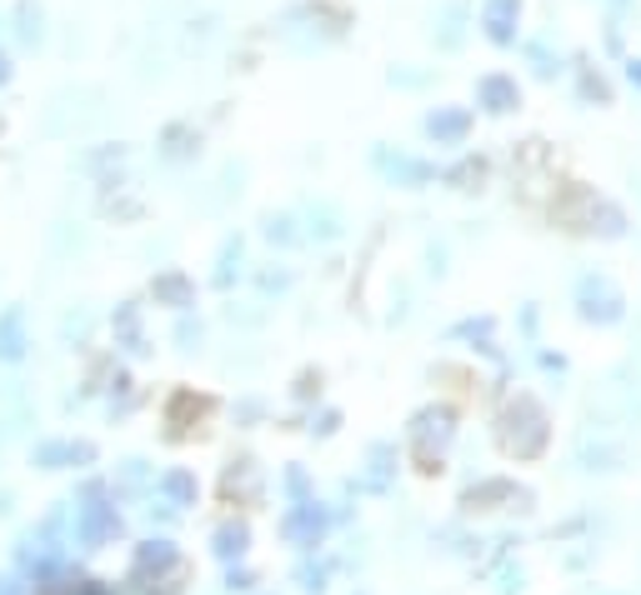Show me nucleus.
I'll return each mask as SVG.
<instances>
[{"mask_svg": "<svg viewBox=\"0 0 641 595\" xmlns=\"http://www.w3.org/2000/svg\"><path fill=\"white\" fill-rule=\"evenodd\" d=\"M196 151H201V136L191 126H181V120H175V126L161 130V155H165V161H191Z\"/></svg>", "mask_w": 641, "mask_h": 595, "instance_id": "1a4fd4ad", "label": "nucleus"}, {"mask_svg": "<svg viewBox=\"0 0 641 595\" xmlns=\"http://www.w3.org/2000/svg\"><path fill=\"white\" fill-rule=\"evenodd\" d=\"M241 551H246V526H236V531L226 526L221 531V555H241Z\"/></svg>", "mask_w": 641, "mask_h": 595, "instance_id": "dca6fc26", "label": "nucleus"}, {"mask_svg": "<svg viewBox=\"0 0 641 595\" xmlns=\"http://www.w3.org/2000/svg\"><path fill=\"white\" fill-rule=\"evenodd\" d=\"M351 31V6L346 0H291L271 21V41L286 45L291 55H316L346 41Z\"/></svg>", "mask_w": 641, "mask_h": 595, "instance_id": "f257e3e1", "label": "nucleus"}, {"mask_svg": "<svg viewBox=\"0 0 641 595\" xmlns=\"http://www.w3.org/2000/svg\"><path fill=\"white\" fill-rule=\"evenodd\" d=\"M311 230H321V236H341V220H336V210H311Z\"/></svg>", "mask_w": 641, "mask_h": 595, "instance_id": "2eb2a0df", "label": "nucleus"}, {"mask_svg": "<svg viewBox=\"0 0 641 595\" xmlns=\"http://www.w3.org/2000/svg\"><path fill=\"white\" fill-rule=\"evenodd\" d=\"M156 295H161V301H171V305H185V301H191V281H185L181 271H165L161 281H156Z\"/></svg>", "mask_w": 641, "mask_h": 595, "instance_id": "f8f14e48", "label": "nucleus"}, {"mask_svg": "<svg viewBox=\"0 0 641 595\" xmlns=\"http://www.w3.org/2000/svg\"><path fill=\"white\" fill-rule=\"evenodd\" d=\"M165 490H171V496H191V490H196V486H191V476H171V480H165Z\"/></svg>", "mask_w": 641, "mask_h": 595, "instance_id": "a211bd4d", "label": "nucleus"}, {"mask_svg": "<svg viewBox=\"0 0 641 595\" xmlns=\"http://www.w3.org/2000/svg\"><path fill=\"white\" fill-rule=\"evenodd\" d=\"M376 171L381 175H392L396 185H426V181H436V165H426V161H416V155H406V151H392V145H376Z\"/></svg>", "mask_w": 641, "mask_h": 595, "instance_id": "6e6552de", "label": "nucleus"}, {"mask_svg": "<svg viewBox=\"0 0 641 595\" xmlns=\"http://www.w3.org/2000/svg\"><path fill=\"white\" fill-rule=\"evenodd\" d=\"M11 80H15V51H11L6 41H0V90L11 86Z\"/></svg>", "mask_w": 641, "mask_h": 595, "instance_id": "f3484780", "label": "nucleus"}, {"mask_svg": "<svg viewBox=\"0 0 641 595\" xmlns=\"http://www.w3.org/2000/svg\"><path fill=\"white\" fill-rule=\"evenodd\" d=\"M627 80L641 90V61H637V55H631V61H627Z\"/></svg>", "mask_w": 641, "mask_h": 595, "instance_id": "6ab92c4d", "label": "nucleus"}, {"mask_svg": "<svg viewBox=\"0 0 641 595\" xmlns=\"http://www.w3.org/2000/svg\"><path fill=\"white\" fill-rule=\"evenodd\" d=\"M576 76H581V100H597V106H611V86H607V76H601L597 65H576Z\"/></svg>", "mask_w": 641, "mask_h": 595, "instance_id": "9d476101", "label": "nucleus"}, {"mask_svg": "<svg viewBox=\"0 0 641 595\" xmlns=\"http://www.w3.org/2000/svg\"><path fill=\"white\" fill-rule=\"evenodd\" d=\"M576 305H581L587 321H621V295L607 275H581V285H576Z\"/></svg>", "mask_w": 641, "mask_h": 595, "instance_id": "39448f33", "label": "nucleus"}, {"mask_svg": "<svg viewBox=\"0 0 641 595\" xmlns=\"http://www.w3.org/2000/svg\"><path fill=\"white\" fill-rule=\"evenodd\" d=\"M6 25H11L15 51H41V45L51 41V15H45L41 0H15L11 15H6Z\"/></svg>", "mask_w": 641, "mask_h": 595, "instance_id": "7ed1b4c3", "label": "nucleus"}, {"mask_svg": "<svg viewBox=\"0 0 641 595\" xmlns=\"http://www.w3.org/2000/svg\"><path fill=\"white\" fill-rule=\"evenodd\" d=\"M421 130H426V141H436V145H467L471 110L467 106H436V110H426Z\"/></svg>", "mask_w": 641, "mask_h": 595, "instance_id": "423d86ee", "label": "nucleus"}, {"mask_svg": "<svg viewBox=\"0 0 641 595\" xmlns=\"http://www.w3.org/2000/svg\"><path fill=\"white\" fill-rule=\"evenodd\" d=\"M471 21H477V15H471L467 0H441V6L431 11V45H436V51H446V55L461 51V45H467Z\"/></svg>", "mask_w": 641, "mask_h": 595, "instance_id": "20e7f679", "label": "nucleus"}, {"mask_svg": "<svg viewBox=\"0 0 641 595\" xmlns=\"http://www.w3.org/2000/svg\"><path fill=\"white\" fill-rule=\"evenodd\" d=\"M0 356H21V315L0 321Z\"/></svg>", "mask_w": 641, "mask_h": 595, "instance_id": "ddd939ff", "label": "nucleus"}, {"mask_svg": "<svg viewBox=\"0 0 641 595\" xmlns=\"http://www.w3.org/2000/svg\"><path fill=\"white\" fill-rule=\"evenodd\" d=\"M526 61H532V71L542 80H556V71H562V55H552L546 41H526Z\"/></svg>", "mask_w": 641, "mask_h": 595, "instance_id": "9b49d317", "label": "nucleus"}, {"mask_svg": "<svg viewBox=\"0 0 641 595\" xmlns=\"http://www.w3.org/2000/svg\"><path fill=\"white\" fill-rule=\"evenodd\" d=\"M296 220L291 216H266V240H281V246H291V240H296Z\"/></svg>", "mask_w": 641, "mask_h": 595, "instance_id": "4468645a", "label": "nucleus"}, {"mask_svg": "<svg viewBox=\"0 0 641 595\" xmlns=\"http://www.w3.org/2000/svg\"><path fill=\"white\" fill-rule=\"evenodd\" d=\"M477 106L487 110V116H511V110L522 106V86H516V76H506V71H487V76L477 80Z\"/></svg>", "mask_w": 641, "mask_h": 595, "instance_id": "0eeeda50", "label": "nucleus"}, {"mask_svg": "<svg viewBox=\"0 0 641 595\" xmlns=\"http://www.w3.org/2000/svg\"><path fill=\"white\" fill-rule=\"evenodd\" d=\"M522 0H481V11H477V25L481 35H487L496 51H511V45L522 41Z\"/></svg>", "mask_w": 641, "mask_h": 595, "instance_id": "f03ea898", "label": "nucleus"}, {"mask_svg": "<svg viewBox=\"0 0 641 595\" xmlns=\"http://www.w3.org/2000/svg\"><path fill=\"white\" fill-rule=\"evenodd\" d=\"M607 6H611V15H627V6H631V0H607Z\"/></svg>", "mask_w": 641, "mask_h": 595, "instance_id": "aec40b11", "label": "nucleus"}]
</instances>
